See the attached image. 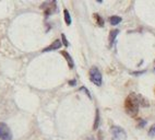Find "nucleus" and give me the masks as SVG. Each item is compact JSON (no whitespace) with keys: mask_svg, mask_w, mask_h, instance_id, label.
<instances>
[{"mask_svg":"<svg viewBox=\"0 0 155 140\" xmlns=\"http://www.w3.org/2000/svg\"><path fill=\"white\" fill-rule=\"evenodd\" d=\"M141 96L137 95L134 93H131L127 96L125 101V109L126 113L130 116H136L140 108V104H141Z\"/></svg>","mask_w":155,"mask_h":140,"instance_id":"1","label":"nucleus"},{"mask_svg":"<svg viewBox=\"0 0 155 140\" xmlns=\"http://www.w3.org/2000/svg\"><path fill=\"white\" fill-rule=\"evenodd\" d=\"M90 80H91L92 83H94L97 87L102 85V81H103L102 73H101V71L96 67H92L90 69Z\"/></svg>","mask_w":155,"mask_h":140,"instance_id":"2","label":"nucleus"},{"mask_svg":"<svg viewBox=\"0 0 155 140\" xmlns=\"http://www.w3.org/2000/svg\"><path fill=\"white\" fill-rule=\"evenodd\" d=\"M110 134L113 136V140H126L127 139V134L121 127L113 126L110 128Z\"/></svg>","mask_w":155,"mask_h":140,"instance_id":"3","label":"nucleus"},{"mask_svg":"<svg viewBox=\"0 0 155 140\" xmlns=\"http://www.w3.org/2000/svg\"><path fill=\"white\" fill-rule=\"evenodd\" d=\"M0 139L12 140V132L9 126L5 123H0Z\"/></svg>","mask_w":155,"mask_h":140,"instance_id":"4","label":"nucleus"},{"mask_svg":"<svg viewBox=\"0 0 155 140\" xmlns=\"http://www.w3.org/2000/svg\"><path fill=\"white\" fill-rule=\"evenodd\" d=\"M62 46V43H61V41H59V39H56L55 42H53L51 44L49 45V46H47L46 48H44L43 49V53H47V52H51V51H57V49H59V48Z\"/></svg>","mask_w":155,"mask_h":140,"instance_id":"5","label":"nucleus"},{"mask_svg":"<svg viewBox=\"0 0 155 140\" xmlns=\"http://www.w3.org/2000/svg\"><path fill=\"white\" fill-rule=\"evenodd\" d=\"M61 55L66 58L67 62H68V66H69L70 69H72V68L74 67V62H73V59H72V57L70 56V54L68 53V52L64 51V52H61Z\"/></svg>","mask_w":155,"mask_h":140,"instance_id":"6","label":"nucleus"},{"mask_svg":"<svg viewBox=\"0 0 155 140\" xmlns=\"http://www.w3.org/2000/svg\"><path fill=\"white\" fill-rule=\"evenodd\" d=\"M118 34H119V30H113V31L109 33V44L113 45L114 42H115V39H116V37L118 36Z\"/></svg>","mask_w":155,"mask_h":140,"instance_id":"7","label":"nucleus"},{"mask_svg":"<svg viewBox=\"0 0 155 140\" xmlns=\"http://www.w3.org/2000/svg\"><path fill=\"white\" fill-rule=\"evenodd\" d=\"M100 111L98 109H96V114H95V119H94V125H93V129L94 130H96L97 128H98V126H100Z\"/></svg>","mask_w":155,"mask_h":140,"instance_id":"8","label":"nucleus"},{"mask_svg":"<svg viewBox=\"0 0 155 140\" xmlns=\"http://www.w3.org/2000/svg\"><path fill=\"white\" fill-rule=\"evenodd\" d=\"M109 22H110L111 25H117L121 22V18L117 17V15H113V17L109 18Z\"/></svg>","mask_w":155,"mask_h":140,"instance_id":"9","label":"nucleus"},{"mask_svg":"<svg viewBox=\"0 0 155 140\" xmlns=\"http://www.w3.org/2000/svg\"><path fill=\"white\" fill-rule=\"evenodd\" d=\"M64 22H66L67 25H70L71 24V17H70V13L69 11L67 10V9H64Z\"/></svg>","mask_w":155,"mask_h":140,"instance_id":"10","label":"nucleus"},{"mask_svg":"<svg viewBox=\"0 0 155 140\" xmlns=\"http://www.w3.org/2000/svg\"><path fill=\"white\" fill-rule=\"evenodd\" d=\"M94 18H95V20H96L97 25L101 26V28H103V26H104V20H103V18L101 17L100 14H97V13L94 14Z\"/></svg>","mask_w":155,"mask_h":140,"instance_id":"11","label":"nucleus"},{"mask_svg":"<svg viewBox=\"0 0 155 140\" xmlns=\"http://www.w3.org/2000/svg\"><path fill=\"white\" fill-rule=\"evenodd\" d=\"M147 135H149V137H151V138L155 137V124H154V125H152V126H151V128L149 129Z\"/></svg>","mask_w":155,"mask_h":140,"instance_id":"12","label":"nucleus"},{"mask_svg":"<svg viewBox=\"0 0 155 140\" xmlns=\"http://www.w3.org/2000/svg\"><path fill=\"white\" fill-rule=\"evenodd\" d=\"M61 39H62V44L68 47V46H69V42H68V39L66 38V35H64V34H61Z\"/></svg>","mask_w":155,"mask_h":140,"instance_id":"13","label":"nucleus"},{"mask_svg":"<svg viewBox=\"0 0 155 140\" xmlns=\"http://www.w3.org/2000/svg\"><path fill=\"white\" fill-rule=\"evenodd\" d=\"M143 73L144 71H136V72H131V75H133V76H141Z\"/></svg>","mask_w":155,"mask_h":140,"instance_id":"14","label":"nucleus"},{"mask_svg":"<svg viewBox=\"0 0 155 140\" xmlns=\"http://www.w3.org/2000/svg\"><path fill=\"white\" fill-rule=\"evenodd\" d=\"M80 90H81V91H84V92H85L86 94H87V96H89V98H91V94H90V92H89V91H87V90L85 89V88H81Z\"/></svg>","mask_w":155,"mask_h":140,"instance_id":"15","label":"nucleus"},{"mask_svg":"<svg viewBox=\"0 0 155 140\" xmlns=\"http://www.w3.org/2000/svg\"><path fill=\"white\" fill-rule=\"evenodd\" d=\"M69 84H70V85H74V84H75V80H72V81H69Z\"/></svg>","mask_w":155,"mask_h":140,"instance_id":"16","label":"nucleus"},{"mask_svg":"<svg viewBox=\"0 0 155 140\" xmlns=\"http://www.w3.org/2000/svg\"><path fill=\"white\" fill-rule=\"evenodd\" d=\"M154 71H155V68H154Z\"/></svg>","mask_w":155,"mask_h":140,"instance_id":"17","label":"nucleus"}]
</instances>
